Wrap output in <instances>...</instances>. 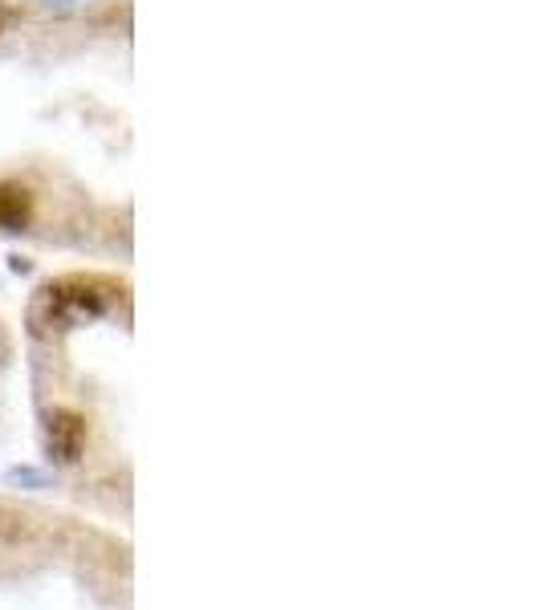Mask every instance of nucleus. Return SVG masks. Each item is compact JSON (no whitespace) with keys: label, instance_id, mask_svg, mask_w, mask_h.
Instances as JSON below:
<instances>
[{"label":"nucleus","instance_id":"nucleus-1","mask_svg":"<svg viewBox=\"0 0 541 610\" xmlns=\"http://www.w3.org/2000/svg\"><path fill=\"white\" fill-rule=\"evenodd\" d=\"M102 309V297L95 294V285L86 282H66V285H49L41 289L33 305V326H70L78 317H95Z\"/></svg>","mask_w":541,"mask_h":610},{"label":"nucleus","instance_id":"nucleus-2","mask_svg":"<svg viewBox=\"0 0 541 610\" xmlns=\"http://www.w3.org/2000/svg\"><path fill=\"white\" fill-rule=\"evenodd\" d=\"M82 440H86V423L78 420L73 411H58V415L49 420V452L58 460H78Z\"/></svg>","mask_w":541,"mask_h":610},{"label":"nucleus","instance_id":"nucleus-3","mask_svg":"<svg viewBox=\"0 0 541 610\" xmlns=\"http://www.w3.org/2000/svg\"><path fill=\"white\" fill-rule=\"evenodd\" d=\"M29 211H33L29 191L12 188V184L0 188V228H24V224H29Z\"/></svg>","mask_w":541,"mask_h":610},{"label":"nucleus","instance_id":"nucleus-4","mask_svg":"<svg viewBox=\"0 0 541 610\" xmlns=\"http://www.w3.org/2000/svg\"><path fill=\"white\" fill-rule=\"evenodd\" d=\"M9 17H12L9 9H0V29H4V24H9Z\"/></svg>","mask_w":541,"mask_h":610},{"label":"nucleus","instance_id":"nucleus-5","mask_svg":"<svg viewBox=\"0 0 541 610\" xmlns=\"http://www.w3.org/2000/svg\"><path fill=\"white\" fill-rule=\"evenodd\" d=\"M49 4H53V0H49Z\"/></svg>","mask_w":541,"mask_h":610}]
</instances>
